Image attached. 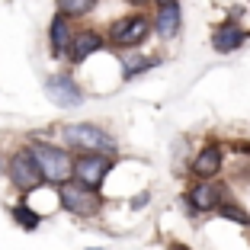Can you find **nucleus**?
Returning <instances> with one entry per match:
<instances>
[{
  "mask_svg": "<svg viewBox=\"0 0 250 250\" xmlns=\"http://www.w3.org/2000/svg\"><path fill=\"white\" fill-rule=\"evenodd\" d=\"M10 215H13V221L20 225V228H26V231H36L39 225H42V215L39 212H32L26 202H20V206H13L10 208Z\"/></svg>",
  "mask_w": 250,
  "mask_h": 250,
  "instance_id": "f3484780",
  "label": "nucleus"
},
{
  "mask_svg": "<svg viewBox=\"0 0 250 250\" xmlns=\"http://www.w3.org/2000/svg\"><path fill=\"white\" fill-rule=\"evenodd\" d=\"M100 0H58V13H64L67 20H81V16L93 13Z\"/></svg>",
  "mask_w": 250,
  "mask_h": 250,
  "instance_id": "dca6fc26",
  "label": "nucleus"
},
{
  "mask_svg": "<svg viewBox=\"0 0 250 250\" xmlns=\"http://www.w3.org/2000/svg\"><path fill=\"white\" fill-rule=\"evenodd\" d=\"M157 64H161L157 55H135V58H125L122 61V81H135V77L147 74L151 67H157Z\"/></svg>",
  "mask_w": 250,
  "mask_h": 250,
  "instance_id": "2eb2a0df",
  "label": "nucleus"
},
{
  "mask_svg": "<svg viewBox=\"0 0 250 250\" xmlns=\"http://www.w3.org/2000/svg\"><path fill=\"white\" fill-rule=\"evenodd\" d=\"M45 96H48L58 109H77V106H83V100H87V93L81 90V83L74 81L71 74H52V77L45 81Z\"/></svg>",
  "mask_w": 250,
  "mask_h": 250,
  "instance_id": "0eeeda50",
  "label": "nucleus"
},
{
  "mask_svg": "<svg viewBox=\"0 0 250 250\" xmlns=\"http://www.w3.org/2000/svg\"><path fill=\"white\" fill-rule=\"evenodd\" d=\"M58 206L74 218H96L103 212V196L100 189H90L77 180H64L58 183Z\"/></svg>",
  "mask_w": 250,
  "mask_h": 250,
  "instance_id": "7ed1b4c3",
  "label": "nucleus"
},
{
  "mask_svg": "<svg viewBox=\"0 0 250 250\" xmlns=\"http://www.w3.org/2000/svg\"><path fill=\"white\" fill-rule=\"evenodd\" d=\"M112 170V154H100V151H77L71 164V180L90 186V189H100L106 183Z\"/></svg>",
  "mask_w": 250,
  "mask_h": 250,
  "instance_id": "39448f33",
  "label": "nucleus"
},
{
  "mask_svg": "<svg viewBox=\"0 0 250 250\" xmlns=\"http://www.w3.org/2000/svg\"><path fill=\"white\" fill-rule=\"evenodd\" d=\"M215 212H218V218L225 221H234V225H244V228H250V212L237 202V199H231L228 192L221 196V202L215 206Z\"/></svg>",
  "mask_w": 250,
  "mask_h": 250,
  "instance_id": "4468645a",
  "label": "nucleus"
},
{
  "mask_svg": "<svg viewBox=\"0 0 250 250\" xmlns=\"http://www.w3.org/2000/svg\"><path fill=\"white\" fill-rule=\"evenodd\" d=\"M125 3H128V7H141V10H145V3H151V0H125Z\"/></svg>",
  "mask_w": 250,
  "mask_h": 250,
  "instance_id": "6ab92c4d",
  "label": "nucleus"
},
{
  "mask_svg": "<svg viewBox=\"0 0 250 250\" xmlns=\"http://www.w3.org/2000/svg\"><path fill=\"white\" fill-rule=\"evenodd\" d=\"M183 29V10H180V0L177 3H164L157 7V13L151 16V32H154L161 42H173Z\"/></svg>",
  "mask_w": 250,
  "mask_h": 250,
  "instance_id": "9d476101",
  "label": "nucleus"
},
{
  "mask_svg": "<svg viewBox=\"0 0 250 250\" xmlns=\"http://www.w3.org/2000/svg\"><path fill=\"white\" fill-rule=\"evenodd\" d=\"M7 177L20 192H32V189H39V186L45 183L39 164L32 161V154H29V147H20V151L7 161Z\"/></svg>",
  "mask_w": 250,
  "mask_h": 250,
  "instance_id": "423d86ee",
  "label": "nucleus"
},
{
  "mask_svg": "<svg viewBox=\"0 0 250 250\" xmlns=\"http://www.w3.org/2000/svg\"><path fill=\"white\" fill-rule=\"evenodd\" d=\"M106 48V36L96 29H83V32H74L71 36V45H67V61L71 64H83V61L90 58V55L103 52Z\"/></svg>",
  "mask_w": 250,
  "mask_h": 250,
  "instance_id": "9b49d317",
  "label": "nucleus"
},
{
  "mask_svg": "<svg viewBox=\"0 0 250 250\" xmlns=\"http://www.w3.org/2000/svg\"><path fill=\"white\" fill-rule=\"evenodd\" d=\"M247 39H250V32L244 29V26H237L234 20H225L212 29V48L218 55H231V52H237Z\"/></svg>",
  "mask_w": 250,
  "mask_h": 250,
  "instance_id": "f8f14e48",
  "label": "nucleus"
},
{
  "mask_svg": "<svg viewBox=\"0 0 250 250\" xmlns=\"http://www.w3.org/2000/svg\"><path fill=\"white\" fill-rule=\"evenodd\" d=\"M221 170H225V147H221V141L208 138L206 145L199 147V154L192 157L189 173H192L196 180H215Z\"/></svg>",
  "mask_w": 250,
  "mask_h": 250,
  "instance_id": "1a4fd4ad",
  "label": "nucleus"
},
{
  "mask_svg": "<svg viewBox=\"0 0 250 250\" xmlns=\"http://www.w3.org/2000/svg\"><path fill=\"white\" fill-rule=\"evenodd\" d=\"M61 138L71 151H100V154H112V157L119 151L116 138L96 122H71L61 128Z\"/></svg>",
  "mask_w": 250,
  "mask_h": 250,
  "instance_id": "f257e3e1",
  "label": "nucleus"
},
{
  "mask_svg": "<svg viewBox=\"0 0 250 250\" xmlns=\"http://www.w3.org/2000/svg\"><path fill=\"white\" fill-rule=\"evenodd\" d=\"M147 199H151V192H138V199H132V208H145Z\"/></svg>",
  "mask_w": 250,
  "mask_h": 250,
  "instance_id": "a211bd4d",
  "label": "nucleus"
},
{
  "mask_svg": "<svg viewBox=\"0 0 250 250\" xmlns=\"http://www.w3.org/2000/svg\"><path fill=\"white\" fill-rule=\"evenodd\" d=\"M225 189L212 180H199L192 183L189 189L183 192V206H186V215H202V212H215V206L221 202Z\"/></svg>",
  "mask_w": 250,
  "mask_h": 250,
  "instance_id": "6e6552de",
  "label": "nucleus"
},
{
  "mask_svg": "<svg viewBox=\"0 0 250 250\" xmlns=\"http://www.w3.org/2000/svg\"><path fill=\"white\" fill-rule=\"evenodd\" d=\"M151 3H157V7H164V3H177V0H151Z\"/></svg>",
  "mask_w": 250,
  "mask_h": 250,
  "instance_id": "aec40b11",
  "label": "nucleus"
},
{
  "mask_svg": "<svg viewBox=\"0 0 250 250\" xmlns=\"http://www.w3.org/2000/svg\"><path fill=\"white\" fill-rule=\"evenodd\" d=\"M71 36H74L71 20H67L64 13H55L52 22H48V48H52L55 58H64L67 45H71Z\"/></svg>",
  "mask_w": 250,
  "mask_h": 250,
  "instance_id": "ddd939ff",
  "label": "nucleus"
},
{
  "mask_svg": "<svg viewBox=\"0 0 250 250\" xmlns=\"http://www.w3.org/2000/svg\"><path fill=\"white\" fill-rule=\"evenodd\" d=\"M29 154H32V161L39 164V170H42V177H45V183H64V180H71V164H74V157H71V151L67 147H61V145H52V141H29Z\"/></svg>",
  "mask_w": 250,
  "mask_h": 250,
  "instance_id": "f03ea898",
  "label": "nucleus"
},
{
  "mask_svg": "<svg viewBox=\"0 0 250 250\" xmlns=\"http://www.w3.org/2000/svg\"><path fill=\"white\" fill-rule=\"evenodd\" d=\"M151 36V16L145 10H135L128 16H119L116 22L106 32V45L119 48V52H132V48H141V42Z\"/></svg>",
  "mask_w": 250,
  "mask_h": 250,
  "instance_id": "20e7f679",
  "label": "nucleus"
}]
</instances>
